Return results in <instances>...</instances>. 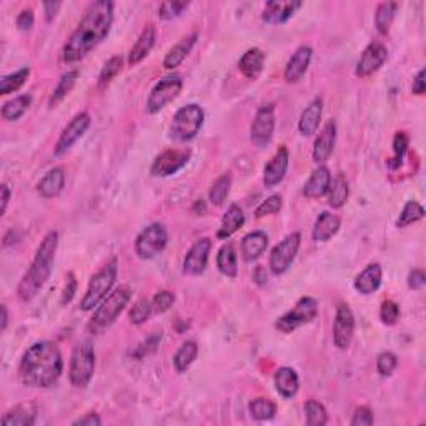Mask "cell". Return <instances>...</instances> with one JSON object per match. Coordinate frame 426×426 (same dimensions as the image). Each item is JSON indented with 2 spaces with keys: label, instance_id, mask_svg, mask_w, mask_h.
Returning <instances> with one entry per match:
<instances>
[{
  "label": "cell",
  "instance_id": "39",
  "mask_svg": "<svg viewBox=\"0 0 426 426\" xmlns=\"http://www.w3.org/2000/svg\"><path fill=\"white\" fill-rule=\"evenodd\" d=\"M400 4L397 2H383L378 5L377 14H375V25H377V30L380 34H388L390 27H392L395 15H397V10Z\"/></svg>",
  "mask_w": 426,
  "mask_h": 426
},
{
  "label": "cell",
  "instance_id": "37",
  "mask_svg": "<svg viewBox=\"0 0 426 426\" xmlns=\"http://www.w3.org/2000/svg\"><path fill=\"white\" fill-rule=\"evenodd\" d=\"M198 357V345L195 342H187L183 343L182 347L173 357V367L178 373L187 372V370L192 367L195 360Z\"/></svg>",
  "mask_w": 426,
  "mask_h": 426
},
{
  "label": "cell",
  "instance_id": "40",
  "mask_svg": "<svg viewBox=\"0 0 426 426\" xmlns=\"http://www.w3.org/2000/svg\"><path fill=\"white\" fill-rule=\"evenodd\" d=\"M30 75V69L29 67H24L17 70V72L10 73V75H4L2 78H0V93L2 95H9L12 92H17L20 87H24V83L27 82Z\"/></svg>",
  "mask_w": 426,
  "mask_h": 426
},
{
  "label": "cell",
  "instance_id": "19",
  "mask_svg": "<svg viewBox=\"0 0 426 426\" xmlns=\"http://www.w3.org/2000/svg\"><path fill=\"white\" fill-rule=\"evenodd\" d=\"M288 160H290L288 148L285 147V145H282V147L277 150V153H275V157L265 165V170H263L265 187L272 188V187H277L280 182H283L285 175H287V170H288Z\"/></svg>",
  "mask_w": 426,
  "mask_h": 426
},
{
  "label": "cell",
  "instance_id": "43",
  "mask_svg": "<svg viewBox=\"0 0 426 426\" xmlns=\"http://www.w3.org/2000/svg\"><path fill=\"white\" fill-rule=\"evenodd\" d=\"M250 415L258 422H267L277 415V405L267 398H257L250 403Z\"/></svg>",
  "mask_w": 426,
  "mask_h": 426
},
{
  "label": "cell",
  "instance_id": "18",
  "mask_svg": "<svg viewBox=\"0 0 426 426\" xmlns=\"http://www.w3.org/2000/svg\"><path fill=\"white\" fill-rule=\"evenodd\" d=\"M313 50L310 45H300V47L295 50V54L290 57L287 67H285L283 77L288 83H297L303 78V75L307 73L310 67V62H312Z\"/></svg>",
  "mask_w": 426,
  "mask_h": 426
},
{
  "label": "cell",
  "instance_id": "22",
  "mask_svg": "<svg viewBox=\"0 0 426 426\" xmlns=\"http://www.w3.org/2000/svg\"><path fill=\"white\" fill-rule=\"evenodd\" d=\"M323 113V100L322 97H315L307 105V108L302 112V117L298 120V130L303 137H310L317 132L320 127V120Z\"/></svg>",
  "mask_w": 426,
  "mask_h": 426
},
{
  "label": "cell",
  "instance_id": "45",
  "mask_svg": "<svg viewBox=\"0 0 426 426\" xmlns=\"http://www.w3.org/2000/svg\"><path fill=\"white\" fill-rule=\"evenodd\" d=\"M152 313H153L152 302L147 298H140L138 302L133 305L132 310H130L128 317H130V322H132L133 325H142L147 322Z\"/></svg>",
  "mask_w": 426,
  "mask_h": 426
},
{
  "label": "cell",
  "instance_id": "48",
  "mask_svg": "<svg viewBox=\"0 0 426 426\" xmlns=\"http://www.w3.org/2000/svg\"><path fill=\"white\" fill-rule=\"evenodd\" d=\"M282 207H283V198L280 197V195H272V197L263 200V202L258 205L257 210H255V217L262 218V217H267V215H275L282 210Z\"/></svg>",
  "mask_w": 426,
  "mask_h": 426
},
{
  "label": "cell",
  "instance_id": "57",
  "mask_svg": "<svg viewBox=\"0 0 426 426\" xmlns=\"http://www.w3.org/2000/svg\"><path fill=\"white\" fill-rule=\"evenodd\" d=\"M425 282H426V277H425V272L420 268H415L410 272L408 275V287L412 290H420L425 287Z\"/></svg>",
  "mask_w": 426,
  "mask_h": 426
},
{
  "label": "cell",
  "instance_id": "27",
  "mask_svg": "<svg viewBox=\"0 0 426 426\" xmlns=\"http://www.w3.org/2000/svg\"><path fill=\"white\" fill-rule=\"evenodd\" d=\"M340 227H342V220L338 215L323 212L320 213L317 222H315L312 237L315 242H328L330 238H333L338 233Z\"/></svg>",
  "mask_w": 426,
  "mask_h": 426
},
{
  "label": "cell",
  "instance_id": "16",
  "mask_svg": "<svg viewBox=\"0 0 426 426\" xmlns=\"http://www.w3.org/2000/svg\"><path fill=\"white\" fill-rule=\"evenodd\" d=\"M90 115L87 112H80L75 115V117L70 120V123L64 128L62 135H60L57 145H55V155H64L67 153L70 148L73 147L75 142L82 137V135L87 132L90 127Z\"/></svg>",
  "mask_w": 426,
  "mask_h": 426
},
{
  "label": "cell",
  "instance_id": "25",
  "mask_svg": "<svg viewBox=\"0 0 426 426\" xmlns=\"http://www.w3.org/2000/svg\"><path fill=\"white\" fill-rule=\"evenodd\" d=\"M155 37H157V30H155L153 25L152 24L145 25V29L142 30V34H140L138 40L135 42L132 50H130L128 65L135 67V65H138L145 57H147L150 50H152L155 45Z\"/></svg>",
  "mask_w": 426,
  "mask_h": 426
},
{
  "label": "cell",
  "instance_id": "35",
  "mask_svg": "<svg viewBox=\"0 0 426 426\" xmlns=\"http://www.w3.org/2000/svg\"><path fill=\"white\" fill-rule=\"evenodd\" d=\"M217 267L220 270V273H223L225 277H230V278L237 277L238 273L237 253H235L232 245H223V247L218 250Z\"/></svg>",
  "mask_w": 426,
  "mask_h": 426
},
{
  "label": "cell",
  "instance_id": "23",
  "mask_svg": "<svg viewBox=\"0 0 426 426\" xmlns=\"http://www.w3.org/2000/svg\"><path fill=\"white\" fill-rule=\"evenodd\" d=\"M330 183H332V173H330L328 167L320 165V167L312 173V177L308 178V182L305 183L303 195L310 200L323 197V195L328 193Z\"/></svg>",
  "mask_w": 426,
  "mask_h": 426
},
{
  "label": "cell",
  "instance_id": "63",
  "mask_svg": "<svg viewBox=\"0 0 426 426\" xmlns=\"http://www.w3.org/2000/svg\"><path fill=\"white\" fill-rule=\"evenodd\" d=\"M7 323H9L7 307H5V305H2V332H5V328H7Z\"/></svg>",
  "mask_w": 426,
  "mask_h": 426
},
{
  "label": "cell",
  "instance_id": "12",
  "mask_svg": "<svg viewBox=\"0 0 426 426\" xmlns=\"http://www.w3.org/2000/svg\"><path fill=\"white\" fill-rule=\"evenodd\" d=\"M275 132V105L268 103L258 108L257 115H255L252 127H250V140L253 145H257L258 148L267 147L272 142Z\"/></svg>",
  "mask_w": 426,
  "mask_h": 426
},
{
  "label": "cell",
  "instance_id": "11",
  "mask_svg": "<svg viewBox=\"0 0 426 426\" xmlns=\"http://www.w3.org/2000/svg\"><path fill=\"white\" fill-rule=\"evenodd\" d=\"M300 242H302V235L293 232L287 235L278 245H275L272 253H270V270L273 275H283L292 267L300 250Z\"/></svg>",
  "mask_w": 426,
  "mask_h": 426
},
{
  "label": "cell",
  "instance_id": "59",
  "mask_svg": "<svg viewBox=\"0 0 426 426\" xmlns=\"http://www.w3.org/2000/svg\"><path fill=\"white\" fill-rule=\"evenodd\" d=\"M413 93L415 95H423L425 90H426V80H425V69L420 70V72L417 73V77H415L413 80Z\"/></svg>",
  "mask_w": 426,
  "mask_h": 426
},
{
  "label": "cell",
  "instance_id": "14",
  "mask_svg": "<svg viewBox=\"0 0 426 426\" xmlns=\"http://www.w3.org/2000/svg\"><path fill=\"white\" fill-rule=\"evenodd\" d=\"M355 335V315L347 303H340L333 322V343L338 350H347Z\"/></svg>",
  "mask_w": 426,
  "mask_h": 426
},
{
  "label": "cell",
  "instance_id": "20",
  "mask_svg": "<svg viewBox=\"0 0 426 426\" xmlns=\"http://www.w3.org/2000/svg\"><path fill=\"white\" fill-rule=\"evenodd\" d=\"M335 142H337V123L333 120L325 123L322 128V133L318 135L313 145V160L318 165H323L327 160L332 157Z\"/></svg>",
  "mask_w": 426,
  "mask_h": 426
},
{
  "label": "cell",
  "instance_id": "42",
  "mask_svg": "<svg viewBox=\"0 0 426 426\" xmlns=\"http://www.w3.org/2000/svg\"><path fill=\"white\" fill-rule=\"evenodd\" d=\"M230 188H232V177H230L228 173L222 175V177L215 180V183L208 192L210 203L215 205V207H220V205L225 202V198L228 197Z\"/></svg>",
  "mask_w": 426,
  "mask_h": 426
},
{
  "label": "cell",
  "instance_id": "47",
  "mask_svg": "<svg viewBox=\"0 0 426 426\" xmlns=\"http://www.w3.org/2000/svg\"><path fill=\"white\" fill-rule=\"evenodd\" d=\"M190 7V2H163L158 7V17L162 20H172L182 15Z\"/></svg>",
  "mask_w": 426,
  "mask_h": 426
},
{
  "label": "cell",
  "instance_id": "55",
  "mask_svg": "<svg viewBox=\"0 0 426 426\" xmlns=\"http://www.w3.org/2000/svg\"><path fill=\"white\" fill-rule=\"evenodd\" d=\"M75 293H77V280H75L73 273H69L67 282H65V288L62 292V298H60V303L62 305L70 303L72 302V298L75 297Z\"/></svg>",
  "mask_w": 426,
  "mask_h": 426
},
{
  "label": "cell",
  "instance_id": "17",
  "mask_svg": "<svg viewBox=\"0 0 426 426\" xmlns=\"http://www.w3.org/2000/svg\"><path fill=\"white\" fill-rule=\"evenodd\" d=\"M210 250H212V240L210 238H200L190 247L188 253L185 255L183 260V273L190 277H197L203 273L207 268Z\"/></svg>",
  "mask_w": 426,
  "mask_h": 426
},
{
  "label": "cell",
  "instance_id": "62",
  "mask_svg": "<svg viewBox=\"0 0 426 426\" xmlns=\"http://www.w3.org/2000/svg\"><path fill=\"white\" fill-rule=\"evenodd\" d=\"M2 215L7 212V205H9V200H10V188L9 185H2Z\"/></svg>",
  "mask_w": 426,
  "mask_h": 426
},
{
  "label": "cell",
  "instance_id": "60",
  "mask_svg": "<svg viewBox=\"0 0 426 426\" xmlns=\"http://www.w3.org/2000/svg\"><path fill=\"white\" fill-rule=\"evenodd\" d=\"M60 7H62V2H44V12L47 22H52Z\"/></svg>",
  "mask_w": 426,
  "mask_h": 426
},
{
  "label": "cell",
  "instance_id": "6",
  "mask_svg": "<svg viewBox=\"0 0 426 426\" xmlns=\"http://www.w3.org/2000/svg\"><path fill=\"white\" fill-rule=\"evenodd\" d=\"M203 120L205 113L200 105H185L173 115L172 123H170V138L175 142H190L202 130Z\"/></svg>",
  "mask_w": 426,
  "mask_h": 426
},
{
  "label": "cell",
  "instance_id": "44",
  "mask_svg": "<svg viewBox=\"0 0 426 426\" xmlns=\"http://www.w3.org/2000/svg\"><path fill=\"white\" fill-rule=\"evenodd\" d=\"M305 413H307V423L310 426H323L328 423L327 410L317 400H308L305 403Z\"/></svg>",
  "mask_w": 426,
  "mask_h": 426
},
{
  "label": "cell",
  "instance_id": "29",
  "mask_svg": "<svg viewBox=\"0 0 426 426\" xmlns=\"http://www.w3.org/2000/svg\"><path fill=\"white\" fill-rule=\"evenodd\" d=\"M275 388H277L280 397L287 400L297 397L300 390L298 373L290 367H282L275 373Z\"/></svg>",
  "mask_w": 426,
  "mask_h": 426
},
{
  "label": "cell",
  "instance_id": "53",
  "mask_svg": "<svg viewBox=\"0 0 426 426\" xmlns=\"http://www.w3.org/2000/svg\"><path fill=\"white\" fill-rule=\"evenodd\" d=\"M352 426H372L375 423L373 412L368 407H360L352 418Z\"/></svg>",
  "mask_w": 426,
  "mask_h": 426
},
{
  "label": "cell",
  "instance_id": "31",
  "mask_svg": "<svg viewBox=\"0 0 426 426\" xmlns=\"http://www.w3.org/2000/svg\"><path fill=\"white\" fill-rule=\"evenodd\" d=\"M197 39H198V34H192V35H188V37L180 40L178 44H175L173 47L168 50V54L165 55L163 67L167 70L177 69L178 65L188 57V54L192 52L193 45L197 44Z\"/></svg>",
  "mask_w": 426,
  "mask_h": 426
},
{
  "label": "cell",
  "instance_id": "54",
  "mask_svg": "<svg viewBox=\"0 0 426 426\" xmlns=\"http://www.w3.org/2000/svg\"><path fill=\"white\" fill-rule=\"evenodd\" d=\"M160 340H162V333H155L152 337L147 338V342H143L140 347L137 348V352H135V357L137 358H143L145 355H150L153 353L155 350H157Z\"/></svg>",
  "mask_w": 426,
  "mask_h": 426
},
{
  "label": "cell",
  "instance_id": "5",
  "mask_svg": "<svg viewBox=\"0 0 426 426\" xmlns=\"http://www.w3.org/2000/svg\"><path fill=\"white\" fill-rule=\"evenodd\" d=\"M118 273V260L112 258L110 262L98 270L97 273L90 278L88 288L85 292L80 308L83 312H90V310L97 308L105 298L108 297L110 292L113 290V285L117 282Z\"/></svg>",
  "mask_w": 426,
  "mask_h": 426
},
{
  "label": "cell",
  "instance_id": "51",
  "mask_svg": "<svg viewBox=\"0 0 426 426\" xmlns=\"http://www.w3.org/2000/svg\"><path fill=\"white\" fill-rule=\"evenodd\" d=\"M380 318L385 325L392 327L400 320V307L392 300H387V302L382 303V308H380Z\"/></svg>",
  "mask_w": 426,
  "mask_h": 426
},
{
  "label": "cell",
  "instance_id": "10",
  "mask_svg": "<svg viewBox=\"0 0 426 426\" xmlns=\"http://www.w3.org/2000/svg\"><path fill=\"white\" fill-rule=\"evenodd\" d=\"M183 80L178 73H172L158 80L155 87L150 92V97L147 100V112L148 113H158L160 110L167 107L170 102H173L182 92Z\"/></svg>",
  "mask_w": 426,
  "mask_h": 426
},
{
  "label": "cell",
  "instance_id": "56",
  "mask_svg": "<svg viewBox=\"0 0 426 426\" xmlns=\"http://www.w3.org/2000/svg\"><path fill=\"white\" fill-rule=\"evenodd\" d=\"M34 22H35V17H34L32 9L22 10V12L19 14L17 20H15V24H17L19 30H22V32H29V30L34 27Z\"/></svg>",
  "mask_w": 426,
  "mask_h": 426
},
{
  "label": "cell",
  "instance_id": "28",
  "mask_svg": "<svg viewBox=\"0 0 426 426\" xmlns=\"http://www.w3.org/2000/svg\"><path fill=\"white\" fill-rule=\"evenodd\" d=\"M265 54L263 50H260L257 47L248 49L247 52L242 55L238 62V69L240 72L243 73L245 78L248 80H257L260 77V73L263 72V65H265Z\"/></svg>",
  "mask_w": 426,
  "mask_h": 426
},
{
  "label": "cell",
  "instance_id": "46",
  "mask_svg": "<svg viewBox=\"0 0 426 426\" xmlns=\"http://www.w3.org/2000/svg\"><path fill=\"white\" fill-rule=\"evenodd\" d=\"M122 64H123L122 57H112L105 62L102 72H100V77H98L100 88H105L110 82H112L113 77H117V73L122 70Z\"/></svg>",
  "mask_w": 426,
  "mask_h": 426
},
{
  "label": "cell",
  "instance_id": "41",
  "mask_svg": "<svg viewBox=\"0 0 426 426\" xmlns=\"http://www.w3.org/2000/svg\"><path fill=\"white\" fill-rule=\"evenodd\" d=\"M425 218V208L415 200H410V202L405 203V207L400 213V217L397 220V227L398 228H405L408 225L417 223L420 220Z\"/></svg>",
  "mask_w": 426,
  "mask_h": 426
},
{
  "label": "cell",
  "instance_id": "21",
  "mask_svg": "<svg viewBox=\"0 0 426 426\" xmlns=\"http://www.w3.org/2000/svg\"><path fill=\"white\" fill-rule=\"evenodd\" d=\"M302 2H297V0H292V2H280V0H273V2H267L263 9L262 19L267 24L278 25L285 24L297 14L298 9H302Z\"/></svg>",
  "mask_w": 426,
  "mask_h": 426
},
{
  "label": "cell",
  "instance_id": "30",
  "mask_svg": "<svg viewBox=\"0 0 426 426\" xmlns=\"http://www.w3.org/2000/svg\"><path fill=\"white\" fill-rule=\"evenodd\" d=\"M268 247V235L262 232V230H257V232H250L245 235L242 240V253L243 258L247 262H253L262 257L265 250Z\"/></svg>",
  "mask_w": 426,
  "mask_h": 426
},
{
  "label": "cell",
  "instance_id": "9",
  "mask_svg": "<svg viewBox=\"0 0 426 426\" xmlns=\"http://www.w3.org/2000/svg\"><path fill=\"white\" fill-rule=\"evenodd\" d=\"M167 242L168 235L163 225L152 223L138 233L137 240H135V252H137L138 258L152 260L163 252Z\"/></svg>",
  "mask_w": 426,
  "mask_h": 426
},
{
  "label": "cell",
  "instance_id": "33",
  "mask_svg": "<svg viewBox=\"0 0 426 426\" xmlns=\"http://www.w3.org/2000/svg\"><path fill=\"white\" fill-rule=\"evenodd\" d=\"M37 420V408L32 403L17 405L14 410H10L4 415V426H32Z\"/></svg>",
  "mask_w": 426,
  "mask_h": 426
},
{
  "label": "cell",
  "instance_id": "24",
  "mask_svg": "<svg viewBox=\"0 0 426 426\" xmlns=\"http://www.w3.org/2000/svg\"><path fill=\"white\" fill-rule=\"evenodd\" d=\"M65 172L62 167L49 170L37 183V192L42 198H55L64 192Z\"/></svg>",
  "mask_w": 426,
  "mask_h": 426
},
{
  "label": "cell",
  "instance_id": "50",
  "mask_svg": "<svg viewBox=\"0 0 426 426\" xmlns=\"http://www.w3.org/2000/svg\"><path fill=\"white\" fill-rule=\"evenodd\" d=\"M398 367V358L392 352H383L377 358V370L382 377H390Z\"/></svg>",
  "mask_w": 426,
  "mask_h": 426
},
{
  "label": "cell",
  "instance_id": "34",
  "mask_svg": "<svg viewBox=\"0 0 426 426\" xmlns=\"http://www.w3.org/2000/svg\"><path fill=\"white\" fill-rule=\"evenodd\" d=\"M350 195L348 182L345 178V175H337V177L332 178V183H330L328 188V205L332 208H342L345 203H347Z\"/></svg>",
  "mask_w": 426,
  "mask_h": 426
},
{
  "label": "cell",
  "instance_id": "2",
  "mask_svg": "<svg viewBox=\"0 0 426 426\" xmlns=\"http://www.w3.org/2000/svg\"><path fill=\"white\" fill-rule=\"evenodd\" d=\"M64 372V360L59 347L42 340L30 345L19 365L20 383L30 388H49L57 383Z\"/></svg>",
  "mask_w": 426,
  "mask_h": 426
},
{
  "label": "cell",
  "instance_id": "3",
  "mask_svg": "<svg viewBox=\"0 0 426 426\" xmlns=\"http://www.w3.org/2000/svg\"><path fill=\"white\" fill-rule=\"evenodd\" d=\"M59 247V233L55 230L45 235L42 243L39 245L37 252H35L34 262L30 268L25 272V275L20 280L17 295L22 302H30L37 297V293L44 288L47 280L52 273L55 252Z\"/></svg>",
  "mask_w": 426,
  "mask_h": 426
},
{
  "label": "cell",
  "instance_id": "7",
  "mask_svg": "<svg viewBox=\"0 0 426 426\" xmlns=\"http://www.w3.org/2000/svg\"><path fill=\"white\" fill-rule=\"evenodd\" d=\"M95 372V350L92 343L80 342L70 355L69 380L75 388H85Z\"/></svg>",
  "mask_w": 426,
  "mask_h": 426
},
{
  "label": "cell",
  "instance_id": "61",
  "mask_svg": "<svg viewBox=\"0 0 426 426\" xmlns=\"http://www.w3.org/2000/svg\"><path fill=\"white\" fill-rule=\"evenodd\" d=\"M253 280L257 282L258 285H265L268 282V275H267V270H265L263 267H258L257 270H255L253 273Z\"/></svg>",
  "mask_w": 426,
  "mask_h": 426
},
{
  "label": "cell",
  "instance_id": "52",
  "mask_svg": "<svg viewBox=\"0 0 426 426\" xmlns=\"http://www.w3.org/2000/svg\"><path fill=\"white\" fill-rule=\"evenodd\" d=\"M175 303V295L168 290H163V292H158L152 300V307L155 313H165L168 312L170 307Z\"/></svg>",
  "mask_w": 426,
  "mask_h": 426
},
{
  "label": "cell",
  "instance_id": "32",
  "mask_svg": "<svg viewBox=\"0 0 426 426\" xmlns=\"http://www.w3.org/2000/svg\"><path fill=\"white\" fill-rule=\"evenodd\" d=\"M243 223H245L243 210L240 208L237 203L230 205L227 213L223 215L222 225H220L217 237L220 240H228L235 232H238V230L243 227Z\"/></svg>",
  "mask_w": 426,
  "mask_h": 426
},
{
  "label": "cell",
  "instance_id": "13",
  "mask_svg": "<svg viewBox=\"0 0 426 426\" xmlns=\"http://www.w3.org/2000/svg\"><path fill=\"white\" fill-rule=\"evenodd\" d=\"M190 157H192V152H190V150H180V148L165 150L163 153H160L158 157L153 160L150 172H152L153 177H170V175L177 173L178 170H182L185 165L188 163Z\"/></svg>",
  "mask_w": 426,
  "mask_h": 426
},
{
  "label": "cell",
  "instance_id": "38",
  "mask_svg": "<svg viewBox=\"0 0 426 426\" xmlns=\"http://www.w3.org/2000/svg\"><path fill=\"white\" fill-rule=\"evenodd\" d=\"M78 78V70H70V72L64 73L62 78L59 80V85L55 87L52 97L49 100V107L54 108L57 107V105L62 102V100L67 97V95L72 92L75 82H77Z\"/></svg>",
  "mask_w": 426,
  "mask_h": 426
},
{
  "label": "cell",
  "instance_id": "58",
  "mask_svg": "<svg viewBox=\"0 0 426 426\" xmlns=\"http://www.w3.org/2000/svg\"><path fill=\"white\" fill-rule=\"evenodd\" d=\"M75 426H98L102 425V420L97 413H87L85 417H80L78 420H75L73 422Z\"/></svg>",
  "mask_w": 426,
  "mask_h": 426
},
{
  "label": "cell",
  "instance_id": "26",
  "mask_svg": "<svg viewBox=\"0 0 426 426\" xmlns=\"http://www.w3.org/2000/svg\"><path fill=\"white\" fill-rule=\"evenodd\" d=\"M383 270L380 263H372L355 278V290L362 295H372L382 285Z\"/></svg>",
  "mask_w": 426,
  "mask_h": 426
},
{
  "label": "cell",
  "instance_id": "15",
  "mask_svg": "<svg viewBox=\"0 0 426 426\" xmlns=\"http://www.w3.org/2000/svg\"><path fill=\"white\" fill-rule=\"evenodd\" d=\"M388 59V49L387 45L382 42H372L367 49L363 50L362 57H360L357 69H355V73L358 77H370L375 72H378L380 69L383 67V64L387 62Z\"/></svg>",
  "mask_w": 426,
  "mask_h": 426
},
{
  "label": "cell",
  "instance_id": "36",
  "mask_svg": "<svg viewBox=\"0 0 426 426\" xmlns=\"http://www.w3.org/2000/svg\"><path fill=\"white\" fill-rule=\"evenodd\" d=\"M30 103H32L30 95H19V97L9 100L2 107V118L7 120V122H15V120H19L27 112Z\"/></svg>",
  "mask_w": 426,
  "mask_h": 426
},
{
  "label": "cell",
  "instance_id": "1",
  "mask_svg": "<svg viewBox=\"0 0 426 426\" xmlns=\"http://www.w3.org/2000/svg\"><path fill=\"white\" fill-rule=\"evenodd\" d=\"M113 7L110 0H97L85 10L82 20L70 35L62 49V60L75 64L87 57L92 50L103 42L113 24Z\"/></svg>",
  "mask_w": 426,
  "mask_h": 426
},
{
  "label": "cell",
  "instance_id": "49",
  "mask_svg": "<svg viewBox=\"0 0 426 426\" xmlns=\"http://www.w3.org/2000/svg\"><path fill=\"white\" fill-rule=\"evenodd\" d=\"M408 150V137L407 133L403 132H398L395 135V140H393V152H395V158H392V162H390V167L392 168H397L402 165V160L405 157V153H407Z\"/></svg>",
  "mask_w": 426,
  "mask_h": 426
},
{
  "label": "cell",
  "instance_id": "8",
  "mask_svg": "<svg viewBox=\"0 0 426 426\" xmlns=\"http://www.w3.org/2000/svg\"><path fill=\"white\" fill-rule=\"evenodd\" d=\"M318 315V302L312 297L300 298L292 310H288L283 317L275 323V328L282 333H293L295 330L302 328L303 325L312 323Z\"/></svg>",
  "mask_w": 426,
  "mask_h": 426
},
{
  "label": "cell",
  "instance_id": "4",
  "mask_svg": "<svg viewBox=\"0 0 426 426\" xmlns=\"http://www.w3.org/2000/svg\"><path fill=\"white\" fill-rule=\"evenodd\" d=\"M130 300H132V288L127 287V285H120V287L112 290L108 297L95 308L88 328L95 333L108 328L118 318V315L123 312Z\"/></svg>",
  "mask_w": 426,
  "mask_h": 426
}]
</instances>
